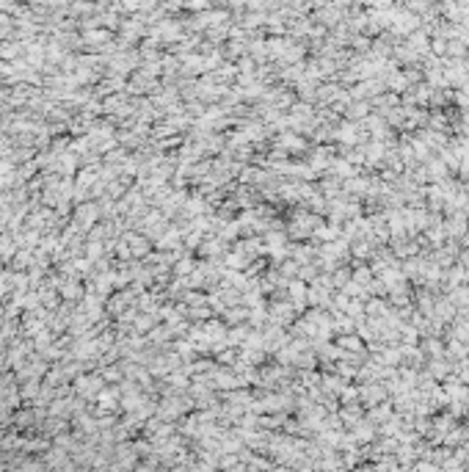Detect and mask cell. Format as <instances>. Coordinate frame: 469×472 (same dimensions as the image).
<instances>
[]
</instances>
